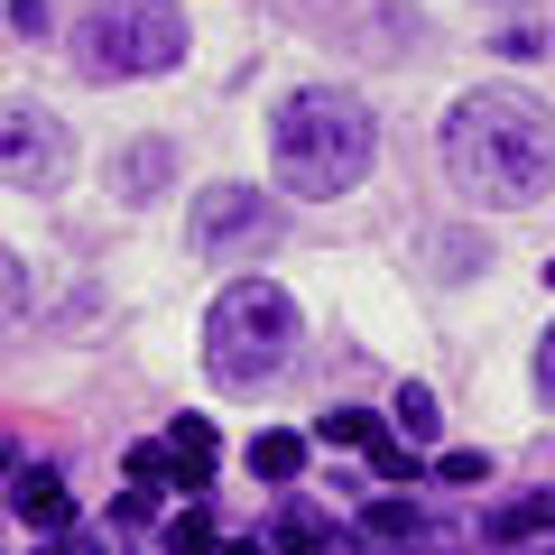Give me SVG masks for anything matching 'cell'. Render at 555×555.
<instances>
[{"label":"cell","mask_w":555,"mask_h":555,"mask_svg":"<svg viewBox=\"0 0 555 555\" xmlns=\"http://www.w3.org/2000/svg\"><path fill=\"white\" fill-rule=\"evenodd\" d=\"M436 167L463 204H537L555 185V102L518 83H481L444 112Z\"/></svg>","instance_id":"6da1fadb"},{"label":"cell","mask_w":555,"mask_h":555,"mask_svg":"<svg viewBox=\"0 0 555 555\" xmlns=\"http://www.w3.org/2000/svg\"><path fill=\"white\" fill-rule=\"evenodd\" d=\"M371 158H379V130H371V102H361V93H343V83H306V93L278 102L269 167H278V185H287L297 204L352 195V185L371 177Z\"/></svg>","instance_id":"7a4b0ae2"},{"label":"cell","mask_w":555,"mask_h":555,"mask_svg":"<svg viewBox=\"0 0 555 555\" xmlns=\"http://www.w3.org/2000/svg\"><path fill=\"white\" fill-rule=\"evenodd\" d=\"M287 352H297V297L278 278H232L204 315V371L222 389H259Z\"/></svg>","instance_id":"3957f363"},{"label":"cell","mask_w":555,"mask_h":555,"mask_svg":"<svg viewBox=\"0 0 555 555\" xmlns=\"http://www.w3.org/2000/svg\"><path fill=\"white\" fill-rule=\"evenodd\" d=\"M185 65V20L167 0H102L75 20V75L83 83H139Z\"/></svg>","instance_id":"277c9868"},{"label":"cell","mask_w":555,"mask_h":555,"mask_svg":"<svg viewBox=\"0 0 555 555\" xmlns=\"http://www.w3.org/2000/svg\"><path fill=\"white\" fill-rule=\"evenodd\" d=\"M278 232H287V214L259 185H204L195 214H185V241L195 250H269Z\"/></svg>","instance_id":"5b68a950"},{"label":"cell","mask_w":555,"mask_h":555,"mask_svg":"<svg viewBox=\"0 0 555 555\" xmlns=\"http://www.w3.org/2000/svg\"><path fill=\"white\" fill-rule=\"evenodd\" d=\"M75 167V130L47 102H0V177L10 185H56Z\"/></svg>","instance_id":"8992f818"},{"label":"cell","mask_w":555,"mask_h":555,"mask_svg":"<svg viewBox=\"0 0 555 555\" xmlns=\"http://www.w3.org/2000/svg\"><path fill=\"white\" fill-rule=\"evenodd\" d=\"M444 546V518L426 500H371L352 518V555H436Z\"/></svg>","instance_id":"52a82bcc"},{"label":"cell","mask_w":555,"mask_h":555,"mask_svg":"<svg viewBox=\"0 0 555 555\" xmlns=\"http://www.w3.org/2000/svg\"><path fill=\"white\" fill-rule=\"evenodd\" d=\"M10 509H20L28 528H47V537L75 528V491H65L56 463H20V481H10Z\"/></svg>","instance_id":"ba28073f"},{"label":"cell","mask_w":555,"mask_h":555,"mask_svg":"<svg viewBox=\"0 0 555 555\" xmlns=\"http://www.w3.org/2000/svg\"><path fill=\"white\" fill-rule=\"evenodd\" d=\"M491 537L500 546H555V491H528V500H509V509H491Z\"/></svg>","instance_id":"9c48e42d"},{"label":"cell","mask_w":555,"mask_h":555,"mask_svg":"<svg viewBox=\"0 0 555 555\" xmlns=\"http://www.w3.org/2000/svg\"><path fill=\"white\" fill-rule=\"evenodd\" d=\"M167 463H177V491L204 500V481H214V426H204V416H177V426H167Z\"/></svg>","instance_id":"30bf717a"},{"label":"cell","mask_w":555,"mask_h":555,"mask_svg":"<svg viewBox=\"0 0 555 555\" xmlns=\"http://www.w3.org/2000/svg\"><path fill=\"white\" fill-rule=\"evenodd\" d=\"M250 473H259V481H297V473H306V436H287V426L259 436V444H250Z\"/></svg>","instance_id":"8fae6325"},{"label":"cell","mask_w":555,"mask_h":555,"mask_svg":"<svg viewBox=\"0 0 555 555\" xmlns=\"http://www.w3.org/2000/svg\"><path fill=\"white\" fill-rule=\"evenodd\" d=\"M278 546H287V555H324V546H334V528H324V518L315 509H278Z\"/></svg>","instance_id":"7c38bea8"},{"label":"cell","mask_w":555,"mask_h":555,"mask_svg":"<svg viewBox=\"0 0 555 555\" xmlns=\"http://www.w3.org/2000/svg\"><path fill=\"white\" fill-rule=\"evenodd\" d=\"M398 436H416V444L444 436V426H436V389H426V379H408V389H398Z\"/></svg>","instance_id":"4fadbf2b"},{"label":"cell","mask_w":555,"mask_h":555,"mask_svg":"<svg viewBox=\"0 0 555 555\" xmlns=\"http://www.w3.org/2000/svg\"><path fill=\"white\" fill-rule=\"evenodd\" d=\"M167 167H177V158H167L158 139H149V149H130V158H120V195H149V185H167Z\"/></svg>","instance_id":"5bb4252c"},{"label":"cell","mask_w":555,"mask_h":555,"mask_svg":"<svg viewBox=\"0 0 555 555\" xmlns=\"http://www.w3.org/2000/svg\"><path fill=\"white\" fill-rule=\"evenodd\" d=\"M167 555H214V509H177L167 518Z\"/></svg>","instance_id":"9a60e30c"},{"label":"cell","mask_w":555,"mask_h":555,"mask_svg":"<svg viewBox=\"0 0 555 555\" xmlns=\"http://www.w3.org/2000/svg\"><path fill=\"white\" fill-rule=\"evenodd\" d=\"M120 473H130L139 491H167V481H177V463H167V444H130V454H120Z\"/></svg>","instance_id":"2e32d148"},{"label":"cell","mask_w":555,"mask_h":555,"mask_svg":"<svg viewBox=\"0 0 555 555\" xmlns=\"http://www.w3.org/2000/svg\"><path fill=\"white\" fill-rule=\"evenodd\" d=\"M371 436H379V416H371V408H334V416H324V444H352V454H371Z\"/></svg>","instance_id":"e0dca14e"},{"label":"cell","mask_w":555,"mask_h":555,"mask_svg":"<svg viewBox=\"0 0 555 555\" xmlns=\"http://www.w3.org/2000/svg\"><path fill=\"white\" fill-rule=\"evenodd\" d=\"M371 473H379V481H408V473H416L408 436H371Z\"/></svg>","instance_id":"ac0fdd59"},{"label":"cell","mask_w":555,"mask_h":555,"mask_svg":"<svg viewBox=\"0 0 555 555\" xmlns=\"http://www.w3.org/2000/svg\"><path fill=\"white\" fill-rule=\"evenodd\" d=\"M537 398H546V408H555V324H546V334H537Z\"/></svg>","instance_id":"d6986e66"},{"label":"cell","mask_w":555,"mask_h":555,"mask_svg":"<svg viewBox=\"0 0 555 555\" xmlns=\"http://www.w3.org/2000/svg\"><path fill=\"white\" fill-rule=\"evenodd\" d=\"M491 473V454H473V444H463V454H444V481H481Z\"/></svg>","instance_id":"ffe728a7"},{"label":"cell","mask_w":555,"mask_h":555,"mask_svg":"<svg viewBox=\"0 0 555 555\" xmlns=\"http://www.w3.org/2000/svg\"><path fill=\"white\" fill-rule=\"evenodd\" d=\"M38 555H112V546H102V537H83V528H65L56 546H38Z\"/></svg>","instance_id":"44dd1931"},{"label":"cell","mask_w":555,"mask_h":555,"mask_svg":"<svg viewBox=\"0 0 555 555\" xmlns=\"http://www.w3.org/2000/svg\"><path fill=\"white\" fill-rule=\"evenodd\" d=\"M222 555H259V546H250V537H232V546H222Z\"/></svg>","instance_id":"7402d4cb"},{"label":"cell","mask_w":555,"mask_h":555,"mask_svg":"<svg viewBox=\"0 0 555 555\" xmlns=\"http://www.w3.org/2000/svg\"><path fill=\"white\" fill-rule=\"evenodd\" d=\"M546 287H555V269H546Z\"/></svg>","instance_id":"603a6c76"}]
</instances>
